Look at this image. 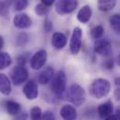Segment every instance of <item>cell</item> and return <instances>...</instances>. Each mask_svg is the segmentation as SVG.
Wrapping results in <instances>:
<instances>
[{
  "label": "cell",
  "mask_w": 120,
  "mask_h": 120,
  "mask_svg": "<svg viewBox=\"0 0 120 120\" xmlns=\"http://www.w3.org/2000/svg\"><path fill=\"white\" fill-rule=\"evenodd\" d=\"M102 65H103V67L105 68V69H107V70H112L113 68H114V66H115V60L114 59H107L106 60H104L103 61V63H102Z\"/></svg>",
  "instance_id": "28"
},
{
  "label": "cell",
  "mask_w": 120,
  "mask_h": 120,
  "mask_svg": "<svg viewBox=\"0 0 120 120\" xmlns=\"http://www.w3.org/2000/svg\"><path fill=\"white\" fill-rule=\"evenodd\" d=\"M82 36H83L82 29L80 27H75L73 31L69 45L70 52L73 55H77L79 53L82 46Z\"/></svg>",
  "instance_id": "6"
},
{
  "label": "cell",
  "mask_w": 120,
  "mask_h": 120,
  "mask_svg": "<svg viewBox=\"0 0 120 120\" xmlns=\"http://www.w3.org/2000/svg\"><path fill=\"white\" fill-rule=\"evenodd\" d=\"M12 63V58L8 52L0 51V70L9 67Z\"/></svg>",
  "instance_id": "19"
},
{
  "label": "cell",
  "mask_w": 120,
  "mask_h": 120,
  "mask_svg": "<svg viewBox=\"0 0 120 120\" xmlns=\"http://www.w3.org/2000/svg\"><path fill=\"white\" fill-rule=\"evenodd\" d=\"M28 75L29 73L25 66L17 65L10 71V78L15 86H20L25 83L28 79Z\"/></svg>",
  "instance_id": "4"
},
{
  "label": "cell",
  "mask_w": 120,
  "mask_h": 120,
  "mask_svg": "<svg viewBox=\"0 0 120 120\" xmlns=\"http://www.w3.org/2000/svg\"><path fill=\"white\" fill-rule=\"evenodd\" d=\"M13 24L18 29H27L32 25V19L26 13H20L15 15Z\"/></svg>",
  "instance_id": "10"
},
{
  "label": "cell",
  "mask_w": 120,
  "mask_h": 120,
  "mask_svg": "<svg viewBox=\"0 0 120 120\" xmlns=\"http://www.w3.org/2000/svg\"><path fill=\"white\" fill-rule=\"evenodd\" d=\"M3 47H4V38L0 35V51L3 49Z\"/></svg>",
  "instance_id": "35"
},
{
  "label": "cell",
  "mask_w": 120,
  "mask_h": 120,
  "mask_svg": "<svg viewBox=\"0 0 120 120\" xmlns=\"http://www.w3.org/2000/svg\"><path fill=\"white\" fill-rule=\"evenodd\" d=\"M51 44L56 49H62L67 44V37L63 33L55 32L51 38Z\"/></svg>",
  "instance_id": "15"
},
{
  "label": "cell",
  "mask_w": 120,
  "mask_h": 120,
  "mask_svg": "<svg viewBox=\"0 0 120 120\" xmlns=\"http://www.w3.org/2000/svg\"><path fill=\"white\" fill-rule=\"evenodd\" d=\"M97 2H98V8L103 12L113 9L116 4V0H97Z\"/></svg>",
  "instance_id": "18"
},
{
  "label": "cell",
  "mask_w": 120,
  "mask_h": 120,
  "mask_svg": "<svg viewBox=\"0 0 120 120\" xmlns=\"http://www.w3.org/2000/svg\"><path fill=\"white\" fill-rule=\"evenodd\" d=\"M29 42V35L27 33L22 32L18 34L17 39H16V44L18 47H23Z\"/></svg>",
  "instance_id": "23"
},
{
  "label": "cell",
  "mask_w": 120,
  "mask_h": 120,
  "mask_svg": "<svg viewBox=\"0 0 120 120\" xmlns=\"http://www.w3.org/2000/svg\"><path fill=\"white\" fill-rule=\"evenodd\" d=\"M55 1H56V0H41L42 4H44V5L47 6V7H50L51 5L54 4Z\"/></svg>",
  "instance_id": "32"
},
{
  "label": "cell",
  "mask_w": 120,
  "mask_h": 120,
  "mask_svg": "<svg viewBox=\"0 0 120 120\" xmlns=\"http://www.w3.org/2000/svg\"><path fill=\"white\" fill-rule=\"evenodd\" d=\"M60 117L62 120H76L77 118V112L75 106L71 104L63 105L60 110Z\"/></svg>",
  "instance_id": "11"
},
{
  "label": "cell",
  "mask_w": 120,
  "mask_h": 120,
  "mask_svg": "<svg viewBox=\"0 0 120 120\" xmlns=\"http://www.w3.org/2000/svg\"><path fill=\"white\" fill-rule=\"evenodd\" d=\"M28 119V115L25 112H21L18 116H16V119L15 120H27Z\"/></svg>",
  "instance_id": "30"
},
{
  "label": "cell",
  "mask_w": 120,
  "mask_h": 120,
  "mask_svg": "<svg viewBox=\"0 0 120 120\" xmlns=\"http://www.w3.org/2000/svg\"><path fill=\"white\" fill-rule=\"evenodd\" d=\"M114 82H115V85H116V87H120V76L116 77L115 80H114Z\"/></svg>",
  "instance_id": "34"
},
{
  "label": "cell",
  "mask_w": 120,
  "mask_h": 120,
  "mask_svg": "<svg viewBox=\"0 0 120 120\" xmlns=\"http://www.w3.org/2000/svg\"><path fill=\"white\" fill-rule=\"evenodd\" d=\"M114 97L116 99V101H120V87H117L115 91H114Z\"/></svg>",
  "instance_id": "31"
},
{
  "label": "cell",
  "mask_w": 120,
  "mask_h": 120,
  "mask_svg": "<svg viewBox=\"0 0 120 120\" xmlns=\"http://www.w3.org/2000/svg\"><path fill=\"white\" fill-rule=\"evenodd\" d=\"M78 6L77 0H57L55 10L60 15H66L74 12Z\"/></svg>",
  "instance_id": "5"
},
{
  "label": "cell",
  "mask_w": 120,
  "mask_h": 120,
  "mask_svg": "<svg viewBox=\"0 0 120 120\" xmlns=\"http://www.w3.org/2000/svg\"><path fill=\"white\" fill-rule=\"evenodd\" d=\"M116 116H117V119H118V120H120V112H119V111H117V114H116Z\"/></svg>",
  "instance_id": "37"
},
{
  "label": "cell",
  "mask_w": 120,
  "mask_h": 120,
  "mask_svg": "<svg viewBox=\"0 0 120 120\" xmlns=\"http://www.w3.org/2000/svg\"><path fill=\"white\" fill-rule=\"evenodd\" d=\"M4 107L7 111V113L10 116H18L21 111H22V106L21 104L16 101H12V100H7L4 101Z\"/></svg>",
  "instance_id": "13"
},
{
  "label": "cell",
  "mask_w": 120,
  "mask_h": 120,
  "mask_svg": "<svg viewBox=\"0 0 120 120\" xmlns=\"http://www.w3.org/2000/svg\"><path fill=\"white\" fill-rule=\"evenodd\" d=\"M44 29H45V31H46L47 33L51 32L52 29H53V23H52V22H51L49 19H48V18H46L45 21H44Z\"/></svg>",
  "instance_id": "27"
},
{
  "label": "cell",
  "mask_w": 120,
  "mask_h": 120,
  "mask_svg": "<svg viewBox=\"0 0 120 120\" xmlns=\"http://www.w3.org/2000/svg\"><path fill=\"white\" fill-rule=\"evenodd\" d=\"M28 60V57L25 55H21L17 58V65H21V66H25L26 62Z\"/></svg>",
  "instance_id": "29"
},
{
  "label": "cell",
  "mask_w": 120,
  "mask_h": 120,
  "mask_svg": "<svg viewBox=\"0 0 120 120\" xmlns=\"http://www.w3.org/2000/svg\"><path fill=\"white\" fill-rule=\"evenodd\" d=\"M12 87L9 78L5 74H0V93L8 96L11 93Z\"/></svg>",
  "instance_id": "17"
},
{
  "label": "cell",
  "mask_w": 120,
  "mask_h": 120,
  "mask_svg": "<svg viewBox=\"0 0 120 120\" xmlns=\"http://www.w3.org/2000/svg\"><path fill=\"white\" fill-rule=\"evenodd\" d=\"M104 120H118L117 119V116H116V115H110L109 116H107V117H105Z\"/></svg>",
  "instance_id": "33"
},
{
  "label": "cell",
  "mask_w": 120,
  "mask_h": 120,
  "mask_svg": "<svg viewBox=\"0 0 120 120\" xmlns=\"http://www.w3.org/2000/svg\"><path fill=\"white\" fill-rule=\"evenodd\" d=\"M104 34V28L103 26L101 25H97V26H94L91 30H90V35L96 39V40H99L101 38H102Z\"/></svg>",
  "instance_id": "21"
},
{
  "label": "cell",
  "mask_w": 120,
  "mask_h": 120,
  "mask_svg": "<svg viewBox=\"0 0 120 120\" xmlns=\"http://www.w3.org/2000/svg\"><path fill=\"white\" fill-rule=\"evenodd\" d=\"M48 60V53L45 49L36 51L30 59V66L33 70H40L43 68Z\"/></svg>",
  "instance_id": "8"
},
{
  "label": "cell",
  "mask_w": 120,
  "mask_h": 120,
  "mask_svg": "<svg viewBox=\"0 0 120 120\" xmlns=\"http://www.w3.org/2000/svg\"><path fill=\"white\" fill-rule=\"evenodd\" d=\"M22 93L27 100H29V101L35 100L39 94L37 82H35L34 79L27 80L22 88Z\"/></svg>",
  "instance_id": "9"
},
{
  "label": "cell",
  "mask_w": 120,
  "mask_h": 120,
  "mask_svg": "<svg viewBox=\"0 0 120 120\" xmlns=\"http://www.w3.org/2000/svg\"><path fill=\"white\" fill-rule=\"evenodd\" d=\"M27 6H28V0H18L15 3V9L17 11H21L25 9Z\"/></svg>",
  "instance_id": "25"
},
{
  "label": "cell",
  "mask_w": 120,
  "mask_h": 120,
  "mask_svg": "<svg viewBox=\"0 0 120 120\" xmlns=\"http://www.w3.org/2000/svg\"><path fill=\"white\" fill-rule=\"evenodd\" d=\"M110 26L116 33L120 34V14L116 13L113 14L109 19Z\"/></svg>",
  "instance_id": "20"
},
{
  "label": "cell",
  "mask_w": 120,
  "mask_h": 120,
  "mask_svg": "<svg viewBox=\"0 0 120 120\" xmlns=\"http://www.w3.org/2000/svg\"><path fill=\"white\" fill-rule=\"evenodd\" d=\"M98 115L101 118H105L107 116H109L110 115H112L113 111H114V105H113V102L112 101H107L99 105L98 109Z\"/></svg>",
  "instance_id": "16"
},
{
  "label": "cell",
  "mask_w": 120,
  "mask_h": 120,
  "mask_svg": "<svg viewBox=\"0 0 120 120\" xmlns=\"http://www.w3.org/2000/svg\"><path fill=\"white\" fill-rule=\"evenodd\" d=\"M94 50L97 54L102 57H110L113 53V47L112 43L107 39H99L95 42Z\"/></svg>",
  "instance_id": "7"
},
{
  "label": "cell",
  "mask_w": 120,
  "mask_h": 120,
  "mask_svg": "<svg viewBox=\"0 0 120 120\" xmlns=\"http://www.w3.org/2000/svg\"><path fill=\"white\" fill-rule=\"evenodd\" d=\"M34 12L38 16H46L49 12V8L45 6L44 4L40 3L34 7Z\"/></svg>",
  "instance_id": "24"
},
{
  "label": "cell",
  "mask_w": 120,
  "mask_h": 120,
  "mask_svg": "<svg viewBox=\"0 0 120 120\" xmlns=\"http://www.w3.org/2000/svg\"><path fill=\"white\" fill-rule=\"evenodd\" d=\"M116 63H117V65L120 67V53H119V55L117 56V58H116Z\"/></svg>",
  "instance_id": "36"
},
{
  "label": "cell",
  "mask_w": 120,
  "mask_h": 120,
  "mask_svg": "<svg viewBox=\"0 0 120 120\" xmlns=\"http://www.w3.org/2000/svg\"><path fill=\"white\" fill-rule=\"evenodd\" d=\"M111 91V83L105 78L95 79L90 87V93L95 99H102L108 96Z\"/></svg>",
  "instance_id": "2"
},
{
  "label": "cell",
  "mask_w": 120,
  "mask_h": 120,
  "mask_svg": "<svg viewBox=\"0 0 120 120\" xmlns=\"http://www.w3.org/2000/svg\"><path fill=\"white\" fill-rule=\"evenodd\" d=\"M43 116V112L40 107L38 106H34L30 109V120H41Z\"/></svg>",
  "instance_id": "22"
},
{
  "label": "cell",
  "mask_w": 120,
  "mask_h": 120,
  "mask_svg": "<svg viewBox=\"0 0 120 120\" xmlns=\"http://www.w3.org/2000/svg\"><path fill=\"white\" fill-rule=\"evenodd\" d=\"M66 98L75 106H81L86 101V91L84 88L81 87L79 84L74 83L67 90Z\"/></svg>",
  "instance_id": "3"
},
{
  "label": "cell",
  "mask_w": 120,
  "mask_h": 120,
  "mask_svg": "<svg viewBox=\"0 0 120 120\" xmlns=\"http://www.w3.org/2000/svg\"><path fill=\"white\" fill-rule=\"evenodd\" d=\"M92 16V9L90 5H85L83 6L77 12L76 18L77 21L81 23H88L91 19Z\"/></svg>",
  "instance_id": "14"
},
{
  "label": "cell",
  "mask_w": 120,
  "mask_h": 120,
  "mask_svg": "<svg viewBox=\"0 0 120 120\" xmlns=\"http://www.w3.org/2000/svg\"><path fill=\"white\" fill-rule=\"evenodd\" d=\"M54 70L52 67L48 66L44 70H42L38 75V83L41 85H48L50 83L54 77Z\"/></svg>",
  "instance_id": "12"
},
{
  "label": "cell",
  "mask_w": 120,
  "mask_h": 120,
  "mask_svg": "<svg viewBox=\"0 0 120 120\" xmlns=\"http://www.w3.org/2000/svg\"><path fill=\"white\" fill-rule=\"evenodd\" d=\"M51 83V91L54 96L58 99L63 100L66 98V88H67V76L66 74L60 70L54 75Z\"/></svg>",
  "instance_id": "1"
},
{
  "label": "cell",
  "mask_w": 120,
  "mask_h": 120,
  "mask_svg": "<svg viewBox=\"0 0 120 120\" xmlns=\"http://www.w3.org/2000/svg\"><path fill=\"white\" fill-rule=\"evenodd\" d=\"M41 120H56V117H55V115L52 111L47 110V111H45V113H43Z\"/></svg>",
  "instance_id": "26"
}]
</instances>
